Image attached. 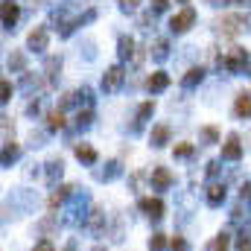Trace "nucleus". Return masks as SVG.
<instances>
[{
  "mask_svg": "<svg viewBox=\"0 0 251 251\" xmlns=\"http://www.w3.org/2000/svg\"><path fill=\"white\" fill-rule=\"evenodd\" d=\"M193 24H196V12H193L190 6L181 9V12H176V15L170 18V29H173V32H187Z\"/></svg>",
  "mask_w": 251,
  "mask_h": 251,
  "instance_id": "obj_2",
  "label": "nucleus"
},
{
  "mask_svg": "<svg viewBox=\"0 0 251 251\" xmlns=\"http://www.w3.org/2000/svg\"><path fill=\"white\" fill-rule=\"evenodd\" d=\"M137 3H140V0H120V9H123V12H131V9H137Z\"/></svg>",
  "mask_w": 251,
  "mask_h": 251,
  "instance_id": "obj_29",
  "label": "nucleus"
},
{
  "mask_svg": "<svg viewBox=\"0 0 251 251\" xmlns=\"http://www.w3.org/2000/svg\"><path fill=\"white\" fill-rule=\"evenodd\" d=\"M167 85H170V76H167L164 70H158V73H152V76L146 79V88H149L152 94H155V91H164Z\"/></svg>",
  "mask_w": 251,
  "mask_h": 251,
  "instance_id": "obj_10",
  "label": "nucleus"
},
{
  "mask_svg": "<svg viewBox=\"0 0 251 251\" xmlns=\"http://www.w3.org/2000/svg\"><path fill=\"white\" fill-rule=\"evenodd\" d=\"M237 251H251V237H249V234H243V237H240V246H237Z\"/></svg>",
  "mask_w": 251,
  "mask_h": 251,
  "instance_id": "obj_26",
  "label": "nucleus"
},
{
  "mask_svg": "<svg viewBox=\"0 0 251 251\" xmlns=\"http://www.w3.org/2000/svg\"><path fill=\"white\" fill-rule=\"evenodd\" d=\"M56 176H62V161H53V164H50V181H53Z\"/></svg>",
  "mask_w": 251,
  "mask_h": 251,
  "instance_id": "obj_28",
  "label": "nucleus"
},
{
  "mask_svg": "<svg viewBox=\"0 0 251 251\" xmlns=\"http://www.w3.org/2000/svg\"><path fill=\"white\" fill-rule=\"evenodd\" d=\"M222 158H225V161H240V158H243L240 134H228V140H225V146H222Z\"/></svg>",
  "mask_w": 251,
  "mask_h": 251,
  "instance_id": "obj_5",
  "label": "nucleus"
},
{
  "mask_svg": "<svg viewBox=\"0 0 251 251\" xmlns=\"http://www.w3.org/2000/svg\"><path fill=\"white\" fill-rule=\"evenodd\" d=\"M243 29H246V18H243V15H222V18L216 21V32L225 35V38H234V35H240Z\"/></svg>",
  "mask_w": 251,
  "mask_h": 251,
  "instance_id": "obj_1",
  "label": "nucleus"
},
{
  "mask_svg": "<svg viewBox=\"0 0 251 251\" xmlns=\"http://www.w3.org/2000/svg\"><path fill=\"white\" fill-rule=\"evenodd\" d=\"M149 249H152V251H164V249H167V237H164V234H152Z\"/></svg>",
  "mask_w": 251,
  "mask_h": 251,
  "instance_id": "obj_21",
  "label": "nucleus"
},
{
  "mask_svg": "<svg viewBox=\"0 0 251 251\" xmlns=\"http://www.w3.org/2000/svg\"><path fill=\"white\" fill-rule=\"evenodd\" d=\"M18 15H21V12H18V3L6 0V3H3V26H6V29H12V26H15V21H18Z\"/></svg>",
  "mask_w": 251,
  "mask_h": 251,
  "instance_id": "obj_9",
  "label": "nucleus"
},
{
  "mask_svg": "<svg viewBox=\"0 0 251 251\" xmlns=\"http://www.w3.org/2000/svg\"><path fill=\"white\" fill-rule=\"evenodd\" d=\"M222 201H225V184H216V181H213V184L207 187V204L216 207V204H222Z\"/></svg>",
  "mask_w": 251,
  "mask_h": 251,
  "instance_id": "obj_12",
  "label": "nucleus"
},
{
  "mask_svg": "<svg viewBox=\"0 0 251 251\" xmlns=\"http://www.w3.org/2000/svg\"><path fill=\"white\" fill-rule=\"evenodd\" d=\"M47 126H50V131H59V128H64V114H62V111H50Z\"/></svg>",
  "mask_w": 251,
  "mask_h": 251,
  "instance_id": "obj_17",
  "label": "nucleus"
},
{
  "mask_svg": "<svg viewBox=\"0 0 251 251\" xmlns=\"http://www.w3.org/2000/svg\"><path fill=\"white\" fill-rule=\"evenodd\" d=\"M152 3H155V9H158V12H161V9H167V0H152Z\"/></svg>",
  "mask_w": 251,
  "mask_h": 251,
  "instance_id": "obj_34",
  "label": "nucleus"
},
{
  "mask_svg": "<svg viewBox=\"0 0 251 251\" xmlns=\"http://www.w3.org/2000/svg\"><path fill=\"white\" fill-rule=\"evenodd\" d=\"M70 190H73V187H59V190H56V193L50 196V207H59V204H62L64 199L70 196Z\"/></svg>",
  "mask_w": 251,
  "mask_h": 251,
  "instance_id": "obj_18",
  "label": "nucleus"
},
{
  "mask_svg": "<svg viewBox=\"0 0 251 251\" xmlns=\"http://www.w3.org/2000/svg\"><path fill=\"white\" fill-rule=\"evenodd\" d=\"M32 251H56V249H53V243H50V240H41V243H38Z\"/></svg>",
  "mask_w": 251,
  "mask_h": 251,
  "instance_id": "obj_30",
  "label": "nucleus"
},
{
  "mask_svg": "<svg viewBox=\"0 0 251 251\" xmlns=\"http://www.w3.org/2000/svg\"><path fill=\"white\" fill-rule=\"evenodd\" d=\"M0 94H3L0 100L6 102V100H9V94H12V85H9V82H3V85H0Z\"/></svg>",
  "mask_w": 251,
  "mask_h": 251,
  "instance_id": "obj_32",
  "label": "nucleus"
},
{
  "mask_svg": "<svg viewBox=\"0 0 251 251\" xmlns=\"http://www.w3.org/2000/svg\"><path fill=\"white\" fill-rule=\"evenodd\" d=\"M243 199H251V184H243Z\"/></svg>",
  "mask_w": 251,
  "mask_h": 251,
  "instance_id": "obj_35",
  "label": "nucleus"
},
{
  "mask_svg": "<svg viewBox=\"0 0 251 251\" xmlns=\"http://www.w3.org/2000/svg\"><path fill=\"white\" fill-rule=\"evenodd\" d=\"M29 50H47V29L44 26H35L29 32Z\"/></svg>",
  "mask_w": 251,
  "mask_h": 251,
  "instance_id": "obj_8",
  "label": "nucleus"
},
{
  "mask_svg": "<svg viewBox=\"0 0 251 251\" xmlns=\"http://www.w3.org/2000/svg\"><path fill=\"white\" fill-rule=\"evenodd\" d=\"M149 140H152V146H164V143L170 140V128H167V126H155Z\"/></svg>",
  "mask_w": 251,
  "mask_h": 251,
  "instance_id": "obj_15",
  "label": "nucleus"
},
{
  "mask_svg": "<svg viewBox=\"0 0 251 251\" xmlns=\"http://www.w3.org/2000/svg\"><path fill=\"white\" fill-rule=\"evenodd\" d=\"M131 47H134V41H131L128 35H123V38H120V59H128V56H131Z\"/></svg>",
  "mask_w": 251,
  "mask_h": 251,
  "instance_id": "obj_22",
  "label": "nucleus"
},
{
  "mask_svg": "<svg viewBox=\"0 0 251 251\" xmlns=\"http://www.w3.org/2000/svg\"><path fill=\"white\" fill-rule=\"evenodd\" d=\"M9 67H15V70H21V67H24V56H15V59H9Z\"/></svg>",
  "mask_w": 251,
  "mask_h": 251,
  "instance_id": "obj_33",
  "label": "nucleus"
},
{
  "mask_svg": "<svg viewBox=\"0 0 251 251\" xmlns=\"http://www.w3.org/2000/svg\"><path fill=\"white\" fill-rule=\"evenodd\" d=\"M225 67L231 70V73H246L249 70V59H246V50H240V47H234L228 56H225Z\"/></svg>",
  "mask_w": 251,
  "mask_h": 251,
  "instance_id": "obj_4",
  "label": "nucleus"
},
{
  "mask_svg": "<svg viewBox=\"0 0 251 251\" xmlns=\"http://www.w3.org/2000/svg\"><path fill=\"white\" fill-rule=\"evenodd\" d=\"M152 111H155V102H143V105L137 108V123H146V120L152 117Z\"/></svg>",
  "mask_w": 251,
  "mask_h": 251,
  "instance_id": "obj_19",
  "label": "nucleus"
},
{
  "mask_svg": "<svg viewBox=\"0 0 251 251\" xmlns=\"http://www.w3.org/2000/svg\"><path fill=\"white\" fill-rule=\"evenodd\" d=\"M210 3H219V0H210Z\"/></svg>",
  "mask_w": 251,
  "mask_h": 251,
  "instance_id": "obj_36",
  "label": "nucleus"
},
{
  "mask_svg": "<svg viewBox=\"0 0 251 251\" xmlns=\"http://www.w3.org/2000/svg\"><path fill=\"white\" fill-rule=\"evenodd\" d=\"M170 249H173V251H187V243H184L181 237H176V240L170 243Z\"/></svg>",
  "mask_w": 251,
  "mask_h": 251,
  "instance_id": "obj_27",
  "label": "nucleus"
},
{
  "mask_svg": "<svg viewBox=\"0 0 251 251\" xmlns=\"http://www.w3.org/2000/svg\"><path fill=\"white\" fill-rule=\"evenodd\" d=\"M120 85H123V67H120V64H111V67L105 70V76H102V91H105V94H114Z\"/></svg>",
  "mask_w": 251,
  "mask_h": 251,
  "instance_id": "obj_3",
  "label": "nucleus"
},
{
  "mask_svg": "<svg viewBox=\"0 0 251 251\" xmlns=\"http://www.w3.org/2000/svg\"><path fill=\"white\" fill-rule=\"evenodd\" d=\"M234 114H237L240 120H249L251 117V94H240V97H237V102H234Z\"/></svg>",
  "mask_w": 251,
  "mask_h": 251,
  "instance_id": "obj_7",
  "label": "nucleus"
},
{
  "mask_svg": "<svg viewBox=\"0 0 251 251\" xmlns=\"http://www.w3.org/2000/svg\"><path fill=\"white\" fill-rule=\"evenodd\" d=\"M170 181H173V176L167 173V167H155V170H152V184H155L158 190H167Z\"/></svg>",
  "mask_w": 251,
  "mask_h": 251,
  "instance_id": "obj_11",
  "label": "nucleus"
},
{
  "mask_svg": "<svg viewBox=\"0 0 251 251\" xmlns=\"http://www.w3.org/2000/svg\"><path fill=\"white\" fill-rule=\"evenodd\" d=\"M9 158H18V146H6L3 149V164H9Z\"/></svg>",
  "mask_w": 251,
  "mask_h": 251,
  "instance_id": "obj_25",
  "label": "nucleus"
},
{
  "mask_svg": "<svg viewBox=\"0 0 251 251\" xmlns=\"http://www.w3.org/2000/svg\"><path fill=\"white\" fill-rule=\"evenodd\" d=\"M199 137H201V143H216V137H219V134H216V128H213V126H204V128L199 131Z\"/></svg>",
  "mask_w": 251,
  "mask_h": 251,
  "instance_id": "obj_20",
  "label": "nucleus"
},
{
  "mask_svg": "<svg viewBox=\"0 0 251 251\" xmlns=\"http://www.w3.org/2000/svg\"><path fill=\"white\" fill-rule=\"evenodd\" d=\"M91 117H94L91 111H79V117H76V120H79V126H88V123H91Z\"/></svg>",
  "mask_w": 251,
  "mask_h": 251,
  "instance_id": "obj_31",
  "label": "nucleus"
},
{
  "mask_svg": "<svg viewBox=\"0 0 251 251\" xmlns=\"http://www.w3.org/2000/svg\"><path fill=\"white\" fill-rule=\"evenodd\" d=\"M167 50H170V44H167L164 38H158V41H155V53H152V56H155V59H167Z\"/></svg>",
  "mask_w": 251,
  "mask_h": 251,
  "instance_id": "obj_23",
  "label": "nucleus"
},
{
  "mask_svg": "<svg viewBox=\"0 0 251 251\" xmlns=\"http://www.w3.org/2000/svg\"><path fill=\"white\" fill-rule=\"evenodd\" d=\"M228 246H231V237L228 234H216L213 243L207 246V251H228Z\"/></svg>",
  "mask_w": 251,
  "mask_h": 251,
  "instance_id": "obj_16",
  "label": "nucleus"
},
{
  "mask_svg": "<svg viewBox=\"0 0 251 251\" xmlns=\"http://www.w3.org/2000/svg\"><path fill=\"white\" fill-rule=\"evenodd\" d=\"M140 210H143L146 216L158 219V216H164V201H161V199H140Z\"/></svg>",
  "mask_w": 251,
  "mask_h": 251,
  "instance_id": "obj_6",
  "label": "nucleus"
},
{
  "mask_svg": "<svg viewBox=\"0 0 251 251\" xmlns=\"http://www.w3.org/2000/svg\"><path fill=\"white\" fill-rule=\"evenodd\" d=\"M76 158L85 161V164H97V149L88 146V143H79V146H76Z\"/></svg>",
  "mask_w": 251,
  "mask_h": 251,
  "instance_id": "obj_13",
  "label": "nucleus"
},
{
  "mask_svg": "<svg viewBox=\"0 0 251 251\" xmlns=\"http://www.w3.org/2000/svg\"><path fill=\"white\" fill-rule=\"evenodd\" d=\"M190 152H193V146H190V143H178V146H176V155H178V158H187Z\"/></svg>",
  "mask_w": 251,
  "mask_h": 251,
  "instance_id": "obj_24",
  "label": "nucleus"
},
{
  "mask_svg": "<svg viewBox=\"0 0 251 251\" xmlns=\"http://www.w3.org/2000/svg\"><path fill=\"white\" fill-rule=\"evenodd\" d=\"M201 79H204V70H201V67H190L187 76L181 79V85H184V88H196V85H199Z\"/></svg>",
  "mask_w": 251,
  "mask_h": 251,
  "instance_id": "obj_14",
  "label": "nucleus"
}]
</instances>
